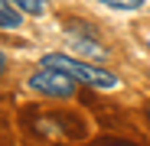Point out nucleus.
Instances as JSON below:
<instances>
[{
	"label": "nucleus",
	"instance_id": "nucleus-1",
	"mask_svg": "<svg viewBox=\"0 0 150 146\" xmlns=\"http://www.w3.org/2000/svg\"><path fill=\"white\" fill-rule=\"evenodd\" d=\"M42 65L46 68H56L62 71V75H69L72 81H82V85H91V88H117V78L111 75V71L98 68V65H88V62H79L72 55H62V52H49L42 55Z\"/></svg>",
	"mask_w": 150,
	"mask_h": 146
},
{
	"label": "nucleus",
	"instance_id": "nucleus-2",
	"mask_svg": "<svg viewBox=\"0 0 150 146\" xmlns=\"http://www.w3.org/2000/svg\"><path fill=\"white\" fill-rule=\"evenodd\" d=\"M30 88H33V91H39V94H49V97H72L75 81H72L69 75H62V71L46 68V65H42L36 75L30 78Z\"/></svg>",
	"mask_w": 150,
	"mask_h": 146
},
{
	"label": "nucleus",
	"instance_id": "nucleus-3",
	"mask_svg": "<svg viewBox=\"0 0 150 146\" xmlns=\"http://www.w3.org/2000/svg\"><path fill=\"white\" fill-rule=\"evenodd\" d=\"M20 10L10 7V0H0V29H16L20 26Z\"/></svg>",
	"mask_w": 150,
	"mask_h": 146
},
{
	"label": "nucleus",
	"instance_id": "nucleus-4",
	"mask_svg": "<svg viewBox=\"0 0 150 146\" xmlns=\"http://www.w3.org/2000/svg\"><path fill=\"white\" fill-rule=\"evenodd\" d=\"M10 7H16L20 13H30V16H42L46 0H10Z\"/></svg>",
	"mask_w": 150,
	"mask_h": 146
},
{
	"label": "nucleus",
	"instance_id": "nucleus-5",
	"mask_svg": "<svg viewBox=\"0 0 150 146\" xmlns=\"http://www.w3.org/2000/svg\"><path fill=\"white\" fill-rule=\"evenodd\" d=\"M101 3H105V7H114V10H127V13H131V10H140V7H144V0H101Z\"/></svg>",
	"mask_w": 150,
	"mask_h": 146
},
{
	"label": "nucleus",
	"instance_id": "nucleus-6",
	"mask_svg": "<svg viewBox=\"0 0 150 146\" xmlns=\"http://www.w3.org/2000/svg\"><path fill=\"white\" fill-rule=\"evenodd\" d=\"M4 68H7V55L0 52V75H4Z\"/></svg>",
	"mask_w": 150,
	"mask_h": 146
},
{
	"label": "nucleus",
	"instance_id": "nucleus-7",
	"mask_svg": "<svg viewBox=\"0 0 150 146\" xmlns=\"http://www.w3.org/2000/svg\"><path fill=\"white\" fill-rule=\"evenodd\" d=\"M144 45H147V49H150V29H147V33H144Z\"/></svg>",
	"mask_w": 150,
	"mask_h": 146
},
{
	"label": "nucleus",
	"instance_id": "nucleus-8",
	"mask_svg": "<svg viewBox=\"0 0 150 146\" xmlns=\"http://www.w3.org/2000/svg\"><path fill=\"white\" fill-rule=\"evenodd\" d=\"M111 146H127V143H111Z\"/></svg>",
	"mask_w": 150,
	"mask_h": 146
},
{
	"label": "nucleus",
	"instance_id": "nucleus-9",
	"mask_svg": "<svg viewBox=\"0 0 150 146\" xmlns=\"http://www.w3.org/2000/svg\"><path fill=\"white\" fill-rule=\"evenodd\" d=\"M147 120H150V104H147Z\"/></svg>",
	"mask_w": 150,
	"mask_h": 146
}]
</instances>
